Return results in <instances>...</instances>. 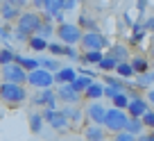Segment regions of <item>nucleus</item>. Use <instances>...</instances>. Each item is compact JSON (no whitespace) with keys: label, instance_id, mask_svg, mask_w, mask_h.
Masks as SVG:
<instances>
[{"label":"nucleus","instance_id":"38","mask_svg":"<svg viewBox=\"0 0 154 141\" xmlns=\"http://www.w3.org/2000/svg\"><path fill=\"white\" fill-rule=\"evenodd\" d=\"M0 39L5 41V46L11 43V34H9V27H7V25H0Z\"/></svg>","mask_w":154,"mask_h":141},{"label":"nucleus","instance_id":"49","mask_svg":"<svg viewBox=\"0 0 154 141\" xmlns=\"http://www.w3.org/2000/svg\"><path fill=\"white\" fill-rule=\"evenodd\" d=\"M152 59H154V43H152Z\"/></svg>","mask_w":154,"mask_h":141},{"label":"nucleus","instance_id":"29","mask_svg":"<svg viewBox=\"0 0 154 141\" xmlns=\"http://www.w3.org/2000/svg\"><path fill=\"white\" fill-rule=\"evenodd\" d=\"M43 116L38 112H34V114H29V132H34V134H38L41 132V127H43Z\"/></svg>","mask_w":154,"mask_h":141},{"label":"nucleus","instance_id":"34","mask_svg":"<svg viewBox=\"0 0 154 141\" xmlns=\"http://www.w3.org/2000/svg\"><path fill=\"white\" fill-rule=\"evenodd\" d=\"M140 123H143V127H147V130L154 127V112H152V109H147V112L140 116Z\"/></svg>","mask_w":154,"mask_h":141},{"label":"nucleus","instance_id":"31","mask_svg":"<svg viewBox=\"0 0 154 141\" xmlns=\"http://www.w3.org/2000/svg\"><path fill=\"white\" fill-rule=\"evenodd\" d=\"M14 57H16V53L7 46V48H2L0 50V66H5V64H11L14 62Z\"/></svg>","mask_w":154,"mask_h":141},{"label":"nucleus","instance_id":"32","mask_svg":"<svg viewBox=\"0 0 154 141\" xmlns=\"http://www.w3.org/2000/svg\"><path fill=\"white\" fill-rule=\"evenodd\" d=\"M45 50H50L52 57H61V55H63V43H61V41H48V48H45Z\"/></svg>","mask_w":154,"mask_h":141},{"label":"nucleus","instance_id":"9","mask_svg":"<svg viewBox=\"0 0 154 141\" xmlns=\"http://www.w3.org/2000/svg\"><path fill=\"white\" fill-rule=\"evenodd\" d=\"M147 100L145 98H140V96H136V98H129V102H127V116H134V118H140L145 112H147Z\"/></svg>","mask_w":154,"mask_h":141},{"label":"nucleus","instance_id":"41","mask_svg":"<svg viewBox=\"0 0 154 141\" xmlns=\"http://www.w3.org/2000/svg\"><path fill=\"white\" fill-rule=\"evenodd\" d=\"M2 2H9V5H14V7H18V9H23L25 5H27V0H2Z\"/></svg>","mask_w":154,"mask_h":141},{"label":"nucleus","instance_id":"51","mask_svg":"<svg viewBox=\"0 0 154 141\" xmlns=\"http://www.w3.org/2000/svg\"><path fill=\"white\" fill-rule=\"evenodd\" d=\"M77 2H84V0H77Z\"/></svg>","mask_w":154,"mask_h":141},{"label":"nucleus","instance_id":"17","mask_svg":"<svg viewBox=\"0 0 154 141\" xmlns=\"http://www.w3.org/2000/svg\"><path fill=\"white\" fill-rule=\"evenodd\" d=\"M61 112H63V116L68 118V123H79L84 118V112L77 107V105H66Z\"/></svg>","mask_w":154,"mask_h":141},{"label":"nucleus","instance_id":"39","mask_svg":"<svg viewBox=\"0 0 154 141\" xmlns=\"http://www.w3.org/2000/svg\"><path fill=\"white\" fill-rule=\"evenodd\" d=\"M149 84H152V82H149V75L147 73H140V78L136 80V87H138V89H147Z\"/></svg>","mask_w":154,"mask_h":141},{"label":"nucleus","instance_id":"52","mask_svg":"<svg viewBox=\"0 0 154 141\" xmlns=\"http://www.w3.org/2000/svg\"><path fill=\"white\" fill-rule=\"evenodd\" d=\"M0 5H2V0H0Z\"/></svg>","mask_w":154,"mask_h":141},{"label":"nucleus","instance_id":"28","mask_svg":"<svg viewBox=\"0 0 154 141\" xmlns=\"http://www.w3.org/2000/svg\"><path fill=\"white\" fill-rule=\"evenodd\" d=\"M38 66L45 68V71H50V73H54V71L61 68V64H59L57 57H43V59H38Z\"/></svg>","mask_w":154,"mask_h":141},{"label":"nucleus","instance_id":"13","mask_svg":"<svg viewBox=\"0 0 154 141\" xmlns=\"http://www.w3.org/2000/svg\"><path fill=\"white\" fill-rule=\"evenodd\" d=\"M75 75H77L75 68H72V66H66V68L54 71L52 78H54V82H57V84H66V82H72V80H75Z\"/></svg>","mask_w":154,"mask_h":141},{"label":"nucleus","instance_id":"45","mask_svg":"<svg viewBox=\"0 0 154 141\" xmlns=\"http://www.w3.org/2000/svg\"><path fill=\"white\" fill-rule=\"evenodd\" d=\"M77 73H82V75H91V78H95V71H93V68H79Z\"/></svg>","mask_w":154,"mask_h":141},{"label":"nucleus","instance_id":"50","mask_svg":"<svg viewBox=\"0 0 154 141\" xmlns=\"http://www.w3.org/2000/svg\"><path fill=\"white\" fill-rule=\"evenodd\" d=\"M149 134H152V136H154V127H152V132H149Z\"/></svg>","mask_w":154,"mask_h":141},{"label":"nucleus","instance_id":"1","mask_svg":"<svg viewBox=\"0 0 154 141\" xmlns=\"http://www.w3.org/2000/svg\"><path fill=\"white\" fill-rule=\"evenodd\" d=\"M16 21H18V23H16L14 34H11L14 41H27L32 34H38L41 23H43V18H41L36 11H20Z\"/></svg>","mask_w":154,"mask_h":141},{"label":"nucleus","instance_id":"25","mask_svg":"<svg viewBox=\"0 0 154 141\" xmlns=\"http://www.w3.org/2000/svg\"><path fill=\"white\" fill-rule=\"evenodd\" d=\"M91 82H93L91 75H82V73H77V75H75V80H72L70 84H72V89H75L77 93H84V89H86Z\"/></svg>","mask_w":154,"mask_h":141},{"label":"nucleus","instance_id":"22","mask_svg":"<svg viewBox=\"0 0 154 141\" xmlns=\"http://www.w3.org/2000/svg\"><path fill=\"white\" fill-rule=\"evenodd\" d=\"M77 25H79V30H82V32H95V30H97L95 18H93V16H88V14H82V16H79V18H77Z\"/></svg>","mask_w":154,"mask_h":141},{"label":"nucleus","instance_id":"37","mask_svg":"<svg viewBox=\"0 0 154 141\" xmlns=\"http://www.w3.org/2000/svg\"><path fill=\"white\" fill-rule=\"evenodd\" d=\"M116 141H136V136L129 134L127 130H120V132H116Z\"/></svg>","mask_w":154,"mask_h":141},{"label":"nucleus","instance_id":"48","mask_svg":"<svg viewBox=\"0 0 154 141\" xmlns=\"http://www.w3.org/2000/svg\"><path fill=\"white\" fill-rule=\"evenodd\" d=\"M147 75H149V82H154V73H149V71H147Z\"/></svg>","mask_w":154,"mask_h":141},{"label":"nucleus","instance_id":"42","mask_svg":"<svg viewBox=\"0 0 154 141\" xmlns=\"http://www.w3.org/2000/svg\"><path fill=\"white\" fill-rule=\"evenodd\" d=\"M143 27L147 30V32H154V16H152V18H147V21H143Z\"/></svg>","mask_w":154,"mask_h":141},{"label":"nucleus","instance_id":"44","mask_svg":"<svg viewBox=\"0 0 154 141\" xmlns=\"http://www.w3.org/2000/svg\"><path fill=\"white\" fill-rule=\"evenodd\" d=\"M145 7H147V0H136V9L140 14H145Z\"/></svg>","mask_w":154,"mask_h":141},{"label":"nucleus","instance_id":"43","mask_svg":"<svg viewBox=\"0 0 154 141\" xmlns=\"http://www.w3.org/2000/svg\"><path fill=\"white\" fill-rule=\"evenodd\" d=\"M136 141H154V136L149 134V132H147V134H145V132H140V134H136Z\"/></svg>","mask_w":154,"mask_h":141},{"label":"nucleus","instance_id":"33","mask_svg":"<svg viewBox=\"0 0 154 141\" xmlns=\"http://www.w3.org/2000/svg\"><path fill=\"white\" fill-rule=\"evenodd\" d=\"M52 32H54V25L50 23V21H43V23H41V30H38V34H41L43 39H50Z\"/></svg>","mask_w":154,"mask_h":141},{"label":"nucleus","instance_id":"23","mask_svg":"<svg viewBox=\"0 0 154 141\" xmlns=\"http://www.w3.org/2000/svg\"><path fill=\"white\" fill-rule=\"evenodd\" d=\"M27 46L34 50V53H43V50L48 48V39H43L41 34H32L27 39Z\"/></svg>","mask_w":154,"mask_h":141},{"label":"nucleus","instance_id":"8","mask_svg":"<svg viewBox=\"0 0 154 141\" xmlns=\"http://www.w3.org/2000/svg\"><path fill=\"white\" fill-rule=\"evenodd\" d=\"M32 105L34 107H50V109H57V93L52 89H41V93L32 96Z\"/></svg>","mask_w":154,"mask_h":141},{"label":"nucleus","instance_id":"3","mask_svg":"<svg viewBox=\"0 0 154 141\" xmlns=\"http://www.w3.org/2000/svg\"><path fill=\"white\" fill-rule=\"evenodd\" d=\"M57 39L61 41L63 46H77L79 39H82V30L77 23H68V21H61L57 25Z\"/></svg>","mask_w":154,"mask_h":141},{"label":"nucleus","instance_id":"24","mask_svg":"<svg viewBox=\"0 0 154 141\" xmlns=\"http://www.w3.org/2000/svg\"><path fill=\"white\" fill-rule=\"evenodd\" d=\"M122 130H127L129 134H140V132H145V127H143V123H140V118H134V116H127V121H125V127Z\"/></svg>","mask_w":154,"mask_h":141},{"label":"nucleus","instance_id":"21","mask_svg":"<svg viewBox=\"0 0 154 141\" xmlns=\"http://www.w3.org/2000/svg\"><path fill=\"white\" fill-rule=\"evenodd\" d=\"M102 91H104V84H97L95 80H93V82L84 89V96H86L88 100H100V98H102Z\"/></svg>","mask_w":154,"mask_h":141},{"label":"nucleus","instance_id":"47","mask_svg":"<svg viewBox=\"0 0 154 141\" xmlns=\"http://www.w3.org/2000/svg\"><path fill=\"white\" fill-rule=\"evenodd\" d=\"M122 18H125V23H127V27H131V18H129V14H125V16H122Z\"/></svg>","mask_w":154,"mask_h":141},{"label":"nucleus","instance_id":"6","mask_svg":"<svg viewBox=\"0 0 154 141\" xmlns=\"http://www.w3.org/2000/svg\"><path fill=\"white\" fill-rule=\"evenodd\" d=\"M0 78H2V82L25 84V80H27V71H25L23 66H18L16 62H11V64H5V66H0Z\"/></svg>","mask_w":154,"mask_h":141},{"label":"nucleus","instance_id":"2","mask_svg":"<svg viewBox=\"0 0 154 141\" xmlns=\"http://www.w3.org/2000/svg\"><path fill=\"white\" fill-rule=\"evenodd\" d=\"M0 100L5 105H9V107H20L27 100V89H25V84L0 82Z\"/></svg>","mask_w":154,"mask_h":141},{"label":"nucleus","instance_id":"11","mask_svg":"<svg viewBox=\"0 0 154 141\" xmlns=\"http://www.w3.org/2000/svg\"><path fill=\"white\" fill-rule=\"evenodd\" d=\"M88 116V121L91 123H95V125H102V121H104V114H106V107L102 105V102H97V100H93V102H88V107H86V112H84Z\"/></svg>","mask_w":154,"mask_h":141},{"label":"nucleus","instance_id":"36","mask_svg":"<svg viewBox=\"0 0 154 141\" xmlns=\"http://www.w3.org/2000/svg\"><path fill=\"white\" fill-rule=\"evenodd\" d=\"M122 89H118V87H111V84H104V91H102V96H106L111 100V98L116 96V93H120Z\"/></svg>","mask_w":154,"mask_h":141},{"label":"nucleus","instance_id":"20","mask_svg":"<svg viewBox=\"0 0 154 141\" xmlns=\"http://www.w3.org/2000/svg\"><path fill=\"white\" fill-rule=\"evenodd\" d=\"M116 64H118V59H116L111 53H106V55H102V59L95 64V66H97V71H104V73H111V71L116 68Z\"/></svg>","mask_w":154,"mask_h":141},{"label":"nucleus","instance_id":"14","mask_svg":"<svg viewBox=\"0 0 154 141\" xmlns=\"http://www.w3.org/2000/svg\"><path fill=\"white\" fill-rule=\"evenodd\" d=\"M84 136H86V141H104L106 139V130L102 125H88L86 130H84Z\"/></svg>","mask_w":154,"mask_h":141},{"label":"nucleus","instance_id":"4","mask_svg":"<svg viewBox=\"0 0 154 141\" xmlns=\"http://www.w3.org/2000/svg\"><path fill=\"white\" fill-rule=\"evenodd\" d=\"M125 121H127V112L125 109H118V107H109L104 114V121H102V127L106 132H120L125 127Z\"/></svg>","mask_w":154,"mask_h":141},{"label":"nucleus","instance_id":"46","mask_svg":"<svg viewBox=\"0 0 154 141\" xmlns=\"http://www.w3.org/2000/svg\"><path fill=\"white\" fill-rule=\"evenodd\" d=\"M147 102H152V105H154V89H152V91H147Z\"/></svg>","mask_w":154,"mask_h":141},{"label":"nucleus","instance_id":"10","mask_svg":"<svg viewBox=\"0 0 154 141\" xmlns=\"http://www.w3.org/2000/svg\"><path fill=\"white\" fill-rule=\"evenodd\" d=\"M57 98H59V100H63L66 105H77V102H79V98H82V93H77L75 89H72V84L66 82V84H59Z\"/></svg>","mask_w":154,"mask_h":141},{"label":"nucleus","instance_id":"18","mask_svg":"<svg viewBox=\"0 0 154 141\" xmlns=\"http://www.w3.org/2000/svg\"><path fill=\"white\" fill-rule=\"evenodd\" d=\"M102 50H84L82 55H79V62L82 64H86V66H95L97 62L102 59Z\"/></svg>","mask_w":154,"mask_h":141},{"label":"nucleus","instance_id":"35","mask_svg":"<svg viewBox=\"0 0 154 141\" xmlns=\"http://www.w3.org/2000/svg\"><path fill=\"white\" fill-rule=\"evenodd\" d=\"M61 57H68V59H79V53L75 50V46H63V55Z\"/></svg>","mask_w":154,"mask_h":141},{"label":"nucleus","instance_id":"16","mask_svg":"<svg viewBox=\"0 0 154 141\" xmlns=\"http://www.w3.org/2000/svg\"><path fill=\"white\" fill-rule=\"evenodd\" d=\"M113 71L118 73V78H122L125 82H127V80H131V78H136V73H134V68H131L129 59H127V62H118Z\"/></svg>","mask_w":154,"mask_h":141},{"label":"nucleus","instance_id":"12","mask_svg":"<svg viewBox=\"0 0 154 141\" xmlns=\"http://www.w3.org/2000/svg\"><path fill=\"white\" fill-rule=\"evenodd\" d=\"M48 123H50V127H52V130H66V127L70 125V123H68V118L63 116L61 109H52V114H50Z\"/></svg>","mask_w":154,"mask_h":141},{"label":"nucleus","instance_id":"30","mask_svg":"<svg viewBox=\"0 0 154 141\" xmlns=\"http://www.w3.org/2000/svg\"><path fill=\"white\" fill-rule=\"evenodd\" d=\"M111 102H113V107H118V109H127L129 96H127V91H120V93H116V96L111 98Z\"/></svg>","mask_w":154,"mask_h":141},{"label":"nucleus","instance_id":"40","mask_svg":"<svg viewBox=\"0 0 154 141\" xmlns=\"http://www.w3.org/2000/svg\"><path fill=\"white\" fill-rule=\"evenodd\" d=\"M77 7V0H61V9L63 11H70Z\"/></svg>","mask_w":154,"mask_h":141},{"label":"nucleus","instance_id":"27","mask_svg":"<svg viewBox=\"0 0 154 141\" xmlns=\"http://www.w3.org/2000/svg\"><path fill=\"white\" fill-rule=\"evenodd\" d=\"M109 53L113 55L118 62H127V59H129V50H127V46H120V43L109 46Z\"/></svg>","mask_w":154,"mask_h":141},{"label":"nucleus","instance_id":"15","mask_svg":"<svg viewBox=\"0 0 154 141\" xmlns=\"http://www.w3.org/2000/svg\"><path fill=\"white\" fill-rule=\"evenodd\" d=\"M129 64H131V68H134L136 75L147 73L149 71V62L145 59V55H134V57H129Z\"/></svg>","mask_w":154,"mask_h":141},{"label":"nucleus","instance_id":"5","mask_svg":"<svg viewBox=\"0 0 154 141\" xmlns=\"http://www.w3.org/2000/svg\"><path fill=\"white\" fill-rule=\"evenodd\" d=\"M25 84H29V87L34 89H48L54 84V78L50 71H45V68H34V71H29L27 73V80H25Z\"/></svg>","mask_w":154,"mask_h":141},{"label":"nucleus","instance_id":"26","mask_svg":"<svg viewBox=\"0 0 154 141\" xmlns=\"http://www.w3.org/2000/svg\"><path fill=\"white\" fill-rule=\"evenodd\" d=\"M14 62L18 64V66H23L27 73H29V71H34V68H38V59H34V57H23V55H16Z\"/></svg>","mask_w":154,"mask_h":141},{"label":"nucleus","instance_id":"19","mask_svg":"<svg viewBox=\"0 0 154 141\" xmlns=\"http://www.w3.org/2000/svg\"><path fill=\"white\" fill-rule=\"evenodd\" d=\"M18 14H20V9H18V7H14V5H9V2H2V5H0V16H2L7 23L16 21V18H18Z\"/></svg>","mask_w":154,"mask_h":141},{"label":"nucleus","instance_id":"7","mask_svg":"<svg viewBox=\"0 0 154 141\" xmlns=\"http://www.w3.org/2000/svg\"><path fill=\"white\" fill-rule=\"evenodd\" d=\"M79 46L84 50H104L109 48V39H106L104 34L95 32H82V39H79Z\"/></svg>","mask_w":154,"mask_h":141}]
</instances>
